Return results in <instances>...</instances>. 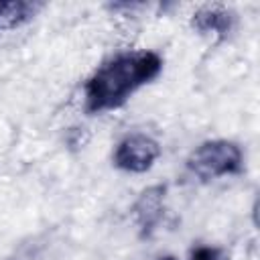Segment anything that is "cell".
<instances>
[{
    "instance_id": "1",
    "label": "cell",
    "mask_w": 260,
    "mask_h": 260,
    "mask_svg": "<svg viewBox=\"0 0 260 260\" xmlns=\"http://www.w3.org/2000/svg\"><path fill=\"white\" fill-rule=\"evenodd\" d=\"M162 59L154 51H124L108 59L85 81V110L102 114L116 110L128 98L158 77Z\"/></svg>"
},
{
    "instance_id": "2",
    "label": "cell",
    "mask_w": 260,
    "mask_h": 260,
    "mask_svg": "<svg viewBox=\"0 0 260 260\" xmlns=\"http://www.w3.org/2000/svg\"><path fill=\"white\" fill-rule=\"evenodd\" d=\"M187 167L193 175L203 181L238 175L244 167L242 150L230 140H207L201 142L187 158Z\"/></svg>"
},
{
    "instance_id": "3",
    "label": "cell",
    "mask_w": 260,
    "mask_h": 260,
    "mask_svg": "<svg viewBox=\"0 0 260 260\" xmlns=\"http://www.w3.org/2000/svg\"><path fill=\"white\" fill-rule=\"evenodd\" d=\"M160 156V146L154 138L146 134L124 136L114 152V165L128 173H146L154 160Z\"/></svg>"
},
{
    "instance_id": "4",
    "label": "cell",
    "mask_w": 260,
    "mask_h": 260,
    "mask_svg": "<svg viewBox=\"0 0 260 260\" xmlns=\"http://www.w3.org/2000/svg\"><path fill=\"white\" fill-rule=\"evenodd\" d=\"M162 195H165V187H150L136 201L134 213L144 230H152V225L158 221L162 211Z\"/></svg>"
},
{
    "instance_id": "5",
    "label": "cell",
    "mask_w": 260,
    "mask_h": 260,
    "mask_svg": "<svg viewBox=\"0 0 260 260\" xmlns=\"http://www.w3.org/2000/svg\"><path fill=\"white\" fill-rule=\"evenodd\" d=\"M41 8V4L37 2H0V30H12L24 22H28L37 10Z\"/></svg>"
},
{
    "instance_id": "6",
    "label": "cell",
    "mask_w": 260,
    "mask_h": 260,
    "mask_svg": "<svg viewBox=\"0 0 260 260\" xmlns=\"http://www.w3.org/2000/svg\"><path fill=\"white\" fill-rule=\"evenodd\" d=\"M232 20H234L232 12L213 6V8L199 10L195 14V18H193V26L197 30H201V32H217V35L225 37L230 32V28H232Z\"/></svg>"
},
{
    "instance_id": "7",
    "label": "cell",
    "mask_w": 260,
    "mask_h": 260,
    "mask_svg": "<svg viewBox=\"0 0 260 260\" xmlns=\"http://www.w3.org/2000/svg\"><path fill=\"white\" fill-rule=\"evenodd\" d=\"M191 260H225L223 252L219 248H211V246H199L197 250H193Z\"/></svg>"
},
{
    "instance_id": "8",
    "label": "cell",
    "mask_w": 260,
    "mask_h": 260,
    "mask_svg": "<svg viewBox=\"0 0 260 260\" xmlns=\"http://www.w3.org/2000/svg\"><path fill=\"white\" fill-rule=\"evenodd\" d=\"M160 260H175L173 256H165V258H160Z\"/></svg>"
}]
</instances>
